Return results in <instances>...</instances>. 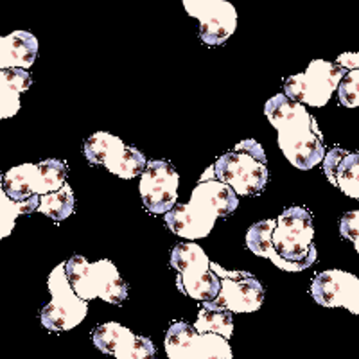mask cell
<instances>
[{
	"instance_id": "19",
	"label": "cell",
	"mask_w": 359,
	"mask_h": 359,
	"mask_svg": "<svg viewBox=\"0 0 359 359\" xmlns=\"http://www.w3.org/2000/svg\"><path fill=\"white\" fill-rule=\"evenodd\" d=\"M38 207H40V196H33L25 201H17L2 191V194H0V237L4 239L11 233L18 216L38 212Z\"/></svg>"
},
{
	"instance_id": "18",
	"label": "cell",
	"mask_w": 359,
	"mask_h": 359,
	"mask_svg": "<svg viewBox=\"0 0 359 359\" xmlns=\"http://www.w3.org/2000/svg\"><path fill=\"white\" fill-rule=\"evenodd\" d=\"M33 79L27 69H2L0 72V117L8 118L20 110V95Z\"/></svg>"
},
{
	"instance_id": "7",
	"label": "cell",
	"mask_w": 359,
	"mask_h": 359,
	"mask_svg": "<svg viewBox=\"0 0 359 359\" xmlns=\"http://www.w3.org/2000/svg\"><path fill=\"white\" fill-rule=\"evenodd\" d=\"M67 162L57 158L22 163L2 175V191L17 201L54 192L67 184Z\"/></svg>"
},
{
	"instance_id": "2",
	"label": "cell",
	"mask_w": 359,
	"mask_h": 359,
	"mask_svg": "<svg viewBox=\"0 0 359 359\" xmlns=\"http://www.w3.org/2000/svg\"><path fill=\"white\" fill-rule=\"evenodd\" d=\"M264 115L278 131V147L291 165L309 171L323 162L327 155L323 135L306 104L277 94L266 101Z\"/></svg>"
},
{
	"instance_id": "16",
	"label": "cell",
	"mask_w": 359,
	"mask_h": 359,
	"mask_svg": "<svg viewBox=\"0 0 359 359\" xmlns=\"http://www.w3.org/2000/svg\"><path fill=\"white\" fill-rule=\"evenodd\" d=\"M92 341L102 354L118 359H151L156 355L153 341L146 336H137L117 322H108L92 331Z\"/></svg>"
},
{
	"instance_id": "17",
	"label": "cell",
	"mask_w": 359,
	"mask_h": 359,
	"mask_svg": "<svg viewBox=\"0 0 359 359\" xmlns=\"http://www.w3.org/2000/svg\"><path fill=\"white\" fill-rule=\"evenodd\" d=\"M38 57V40L29 31H15L0 40V69H31Z\"/></svg>"
},
{
	"instance_id": "5",
	"label": "cell",
	"mask_w": 359,
	"mask_h": 359,
	"mask_svg": "<svg viewBox=\"0 0 359 359\" xmlns=\"http://www.w3.org/2000/svg\"><path fill=\"white\" fill-rule=\"evenodd\" d=\"M67 275L74 291L86 302L101 298L108 304L121 306L128 298L126 280L108 259L88 262L83 255H74L67 261Z\"/></svg>"
},
{
	"instance_id": "10",
	"label": "cell",
	"mask_w": 359,
	"mask_h": 359,
	"mask_svg": "<svg viewBox=\"0 0 359 359\" xmlns=\"http://www.w3.org/2000/svg\"><path fill=\"white\" fill-rule=\"evenodd\" d=\"M347 70L325 60H313L306 72L284 81V94L311 108H323L331 101Z\"/></svg>"
},
{
	"instance_id": "6",
	"label": "cell",
	"mask_w": 359,
	"mask_h": 359,
	"mask_svg": "<svg viewBox=\"0 0 359 359\" xmlns=\"http://www.w3.org/2000/svg\"><path fill=\"white\" fill-rule=\"evenodd\" d=\"M171 268L176 269V287L180 293L207 302L219 294L221 277L212 269L207 253L194 241L178 243L171 252Z\"/></svg>"
},
{
	"instance_id": "11",
	"label": "cell",
	"mask_w": 359,
	"mask_h": 359,
	"mask_svg": "<svg viewBox=\"0 0 359 359\" xmlns=\"http://www.w3.org/2000/svg\"><path fill=\"white\" fill-rule=\"evenodd\" d=\"M163 347L169 359H232L229 339L216 332H200L187 322H172Z\"/></svg>"
},
{
	"instance_id": "4",
	"label": "cell",
	"mask_w": 359,
	"mask_h": 359,
	"mask_svg": "<svg viewBox=\"0 0 359 359\" xmlns=\"http://www.w3.org/2000/svg\"><path fill=\"white\" fill-rule=\"evenodd\" d=\"M214 172L239 196H259L269 178L264 147L255 139L243 140L216 160Z\"/></svg>"
},
{
	"instance_id": "8",
	"label": "cell",
	"mask_w": 359,
	"mask_h": 359,
	"mask_svg": "<svg viewBox=\"0 0 359 359\" xmlns=\"http://www.w3.org/2000/svg\"><path fill=\"white\" fill-rule=\"evenodd\" d=\"M47 286L53 294V300L41 309L40 314L45 329L63 332L78 327L88 313V302L74 291L67 275V262L57 264L50 271Z\"/></svg>"
},
{
	"instance_id": "1",
	"label": "cell",
	"mask_w": 359,
	"mask_h": 359,
	"mask_svg": "<svg viewBox=\"0 0 359 359\" xmlns=\"http://www.w3.org/2000/svg\"><path fill=\"white\" fill-rule=\"evenodd\" d=\"M313 216L304 207L286 208L277 219H264L250 226L246 246L257 257H266L282 271H304L316 261L313 243Z\"/></svg>"
},
{
	"instance_id": "14",
	"label": "cell",
	"mask_w": 359,
	"mask_h": 359,
	"mask_svg": "<svg viewBox=\"0 0 359 359\" xmlns=\"http://www.w3.org/2000/svg\"><path fill=\"white\" fill-rule=\"evenodd\" d=\"M180 175L165 160H151L140 175V198L151 214H165L178 200Z\"/></svg>"
},
{
	"instance_id": "9",
	"label": "cell",
	"mask_w": 359,
	"mask_h": 359,
	"mask_svg": "<svg viewBox=\"0 0 359 359\" xmlns=\"http://www.w3.org/2000/svg\"><path fill=\"white\" fill-rule=\"evenodd\" d=\"M83 153L92 165L107 168L115 176L124 180H133L140 176L147 165L142 151L133 146H128L108 131H97L90 135L85 140Z\"/></svg>"
},
{
	"instance_id": "20",
	"label": "cell",
	"mask_w": 359,
	"mask_h": 359,
	"mask_svg": "<svg viewBox=\"0 0 359 359\" xmlns=\"http://www.w3.org/2000/svg\"><path fill=\"white\" fill-rule=\"evenodd\" d=\"M74 203H76V200H74L72 187L65 184L57 191L41 194L38 212H41L43 216L50 217L54 221H63L69 216H72Z\"/></svg>"
},
{
	"instance_id": "22",
	"label": "cell",
	"mask_w": 359,
	"mask_h": 359,
	"mask_svg": "<svg viewBox=\"0 0 359 359\" xmlns=\"http://www.w3.org/2000/svg\"><path fill=\"white\" fill-rule=\"evenodd\" d=\"M336 187L348 198L359 200V153H348L339 163Z\"/></svg>"
},
{
	"instance_id": "24",
	"label": "cell",
	"mask_w": 359,
	"mask_h": 359,
	"mask_svg": "<svg viewBox=\"0 0 359 359\" xmlns=\"http://www.w3.org/2000/svg\"><path fill=\"white\" fill-rule=\"evenodd\" d=\"M339 233L341 237L352 241L355 252L359 253V208L358 210H352L347 212L339 221Z\"/></svg>"
},
{
	"instance_id": "25",
	"label": "cell",
	"mask_w": 359,
	"mask_h": 359,
	"mask_svg": "<svg viewBox=\"0 0 359 359\" xmlns=\"http://www.w3.org/2000/svg\"><path fill=\"white\" fill-rule=\"evenodd\" d=\"M347 155V151L345 149H341V147H332L331 151H327L325 158H323V172H325L327 180L331 182L332 185H338V182H336V176H338V169H339V163H341L343 156Z\"/></svg>"
},
{
	"instance_id": "15",
	"label": "cell",
	"mask_w": 359,
	"mask_h": 359,
	"mask_svg": "<svg viewBox=\"0 0 359 359\" xmlns=\"http://www.w3.org/2000/svg\"><path fill=\"white\" fill-rule=\"evenodd\" d=\"M311 297L323 307H345L359 316V278L343 269H327L314 275Z\"/></svg>"
},
{
	"instance_id": "3",
	"label": "cell",
	"mask_w": 359,
	"mask_h": 359,
	"mask_svg": "<svg viewBox=\"0 0 359 359\" xmlns=\"http://www.w3.org/2000/svg\"><path fill=\"white\" fill-rule=\"evenodd\" d=\"M237 194L221 180H205L194 187L189 203H180L165 212V224L172 233L189 241L203 239L212 232L217 217H229L239 207Z\"/></svg>"
},
{
	"instance_id": "26",
	"label": "cell",
	"mask_w": 359,
	"mask_h": 359,
	"mask_svg": "<svg viewBox=\"0 0 359 359\" xmlns=\"http://www.w3.org/2000/svg\"><path fill=\"white\" fill-rule=\"evenodd\" d=\"M336 65L343 67L345 70L359 69V53H345L336 57Z\"/></svg>"
},
{
	"instance_id": "13",
	"label": "cell",
	"mask_w": 359,
	"mask_h": 359,
	"mask_svg": "<svg viewBox=\"0 0 359 359\" xmlns=\"http://www.w3.org/2000/svg\"><path fill=\"white\" fill-rule=\"evenodd\" d=\"M185 11L200 22L203 43L223 45L236 33L237 9L226 0H182Z\"/></svg>"
},
{
	"instance_id": "12",
	"label": "cell",
	"mask_w": 359,
	"mask_h": 359,
	"mask_svg": "<svg viewBox=\"0 0 359 359\" xmlns=\"http://www.w3.org/2000/svg\"><path fill=\"white\" fill-rule=\"evenodd\" d=\"M212 269L221 277V290L214 300L203 302V307L226 309L232 313H255L264 302L266 290L248 271H229L212 262Z\"/></svg>"
},
{
	"instance_id": "21",
	"label": "cell",
	"mask_w": 359,
	"mask_h": 359,
	"mask_svg": "<svg viewBox=\"0 0 359 359\" xmlns=\"http://www.w3.org/2000/svg\"><path fill=\"white\" fill-rule=\"evenodd\" d=\"M194 327H196V331L200 332H216V334L224 336L226 339L232 338V332H233L232 311L212 309V307L201 306Z\"/></svg>"
},
{
	"instance_id": "23",
	"label": "cell",
	"mask_w": 359,
	"mask_h": 359,
	"mask_svg": "<svg viewBox=\"0 0 359 359\" xmlns=\"http://www.w3.org/2000/svg\"><path fill=\"white\" fill-rule=\"evenodd\" d=\"M338 101L345 108H359V69L347 70L338 86Z\"/></svg>"
}]
</instances>
